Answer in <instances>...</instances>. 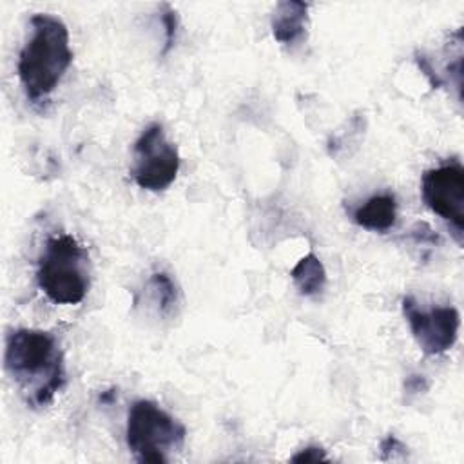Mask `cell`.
<instances>
[{
  "label": "cell",
  "instance_id": "6da1fadb",
  "mask_svg": "<svg viewBox=\"0 0 464 464\" xmlns=\"http://www.w3.org/2000/svg\"><path fill=\"white\" fill-rule=\"evenodd\" d=\"M4 366L31 408L49 406L67 381L60 344L44 330H11L5 337Z\"/></svg>",
  "mask_w": 464,
  "mask_h": 464
},
{
  "label": "cell",
  "instance_id": "7a4b0ae2",
  "mask_svg": "<svg viewBox=\"0 0 464 464\" xmlns=\"http://www.w3.org/2000/svg\"><path fill=\"white\" fill-rule=\"evenodd\" d=\"M72 63L67 25L49 13L31 16V36L18 56V80L27 100H45Z\"/></svg>",
  "mask_w": 464,
  "mask_h": 464
},
{
  "label": "cell",
  "instance_id": "3957f363",
  "mask_svg": "<svg viewBox=\"0 0 464 464\" xmlns=\"http://www.w3.org/2000/svg\"><path fill=\"white\" fill-rule=\"evenodd\" d=\"M36 283L54 304H78L91 288V257L71 234H56L45 241L38 257Z\"/></svg>",
  "mask_w": 464,
  "mask_h": 464
},
{
  "label": "cell",
  "instance_id": "277c9868",
  "mask_svg": "<svg viewBox=\"0 0 464 464\" xmlns=\"http://www.w3.org/2000/svg\"><path fill=\"white\" fill-rule=\"evenodd\" d=\"M185 426L152 401L132 402L127 415L125 440L140 462H167L169 451L185 442Z\"/></svg>",
  "mask_w": 464,
  "mask_h": 464
},
{
  "label": "cell",
  "instance_id": "5b68a950",
  "mask_svg": "<svg viewBox=\"0 0 464 464\" xmlns=\"http://www.w3.org/2000/svg\"><path fill=\"white\" fill-rule=\"evenodd\" d=\"M132 154L130 174L140 188L161 192L174 183L181 160L178 147L169 141L161 123L154 121L143 129L134 141Z\"/></svg>",
  "mask_w": 464,
  "mask_h": 464
},
{
  "label": "cell",
  "instance_id": "8992f818",
  "mask_svg": "<svg viewBox=\"0 0 464 464\" xmlns=\"http://www.w3.org/2000/svg\"><path fill=\"white\" fill-rule=\"evenodd\" d=\"M420 194L426 207L450 223L462 245L464 230V169L459 161L444 163L422 174Z\"/></svg>",
  "mask_w": 464,
  "mask_h": 464
},
{
  "label": "cell",
  "instance_id": "52a82bcc",
  "mask_svg": "<svg viewBox=\"0 0 464 464\" xmlns=\"http://www.w3.org/2000/svg\"><path fill=\"white\" fill-rule=\"evenodd\" d=\"M402 314L413 339L426 355H440L457 343L460 315L455 306H433L426 310L411 295H406L402 299Z\"/></svg>",
  "mask_w": 464,
  "mask_h": 464
},
{
  "label": "cell",
  "instance_id": "ba28073f",
  "mask_svg": "<svg viewBox=\"0 0 464 464\" xmlns=\"http://www.w3.org/2000/svg\"><path fill=\"white\" fill-rule=\"evenodd\" d=\"M274 38L283 45H295L306 38L308 4L297 0H283L276 4L270 18Z\"/></svg>",
  "mask_w": 464,
  "mask_h": 464
},
{
  "label": "cell",
  "instance_id": "9c48e42d",
  "mask_svg": "<svg viewBox=\"0 0 464 464\" xmlns=\"http://www.w3.org/2000/svg\"><path fill=\"white\" fill-rule=\"evenodd\" d=\"M353 221L372 232H386L397 221V201L392 192L375 194L353 212Z\"/></svg>",
  "mask_w": 464,
  "mask_h": 464
},
{
  "label": "cell",
  "instance_id": "30bf717a",
  "mask_svg": "<svg viewBox=\"0 0 464 464\" xmlns=\"http://www.w3.org/2000/svg\"><path fill=\"white\" fill-rule=\"evenodd\" d=\"M290 276H292V281L301 295L312 297L324 290L326 270H324V265L321 263V259L312 252L303 256L295 263Z\"/></svg>",
  "mask_w": 464,
  "mask_h": 464
},
{
  "label": "cell",
  "instance_id": "8fae6325",
  "mask_svg": "<svg viewBox=\"0 0 464 464\" xmlns=\"http://www.w3.org/2000/svg\"><path fill=\"white\" fill-rule=\"evenodd\" d=\"M147 288L158 314L172 315L176 312L179 304V290L167 272H154L147 281Z\"/></svg>",
  "mask_w": 464,
  "mask_h": 464
},
{
  "label": "cell",
  "instance_id": "7c38bea8",
  "mask_svg": "<svg viewBox=\"0 0 464 464\" xmlns=\"http://www.w3.org/2000/svg\"><path fill=\"white\" fill-rule=\"evenodd\" d=\"M161 24L165 27V47H163V54H167L174 42H176V31H178V16L176 11L170 5H163V13H161Z\"/></svg>",
  "mask_w": 464,
  "mask_h": 464
},
{
  "label": "cell",
  "instance_id": "4fadbf2b",
  "mask_svg": "<svg viewBox=\"0 0 464 464\" xmlns=\"http://www.w3.org/2000/svg\"><path fill=\"white\" fill-rule=\"evenodd\" d=\"M379 451H381V460H392L399 455L406 453V446L395 437V435H388L381 440L379 444Z\"/></svg>",
  "mask_w": 464,
  "mask_h": 464
},
{
  "label": "cell",
  "instance_id": "5bb4252c",
  "mask_svg": "<svg viewBox=\"0 0 464 464\" xmlns=\"http://www.w3.org/2000/svg\"><path fill=\"white\" fill-rule=\"evenodd\" d=\"M290 460L292 462H319V460H326V453L321 446H306V448L299 450Z\"/></svg>",
  "mask_w": 464,
  "mask_h": 464
},
{
  "label": "cell",
  "instance_id": "9a60e30c",
  "mask_svg": "<svg viewBox=\"0 0 464 464\" xmlns=\"http://www.w3.org/2000/svg\"><path fill=\"white\" fill-rule=\"evenodd\" d=\"M415 62H417V65H419L420 72H424V76L430 80L431 87H435V89L442 87V80L435 74V69L431 67V63L428 62V58H426L424 54H417V56H415Z\"/></svg>",
  "mask_w": 464,
  "mask_h": 464
},
{
  "label": "cell",
  "instance_id": "2e32d148",
  "mask_svg": "<svg viewBox=\"0 0 464 464\" xmlns=\"http://www.w3.org/2000/svg\"><path fill=\"white\" fill-rule=\"evenodd\" d=\"M404 388H406L408 393L417 395V393H422V392L428 390V381H426L424 375H417V373L408 375L406 381H404Z\"/></svg>",
  "mask_w": 464,
  "mask_h": 464
}]
</instances>
